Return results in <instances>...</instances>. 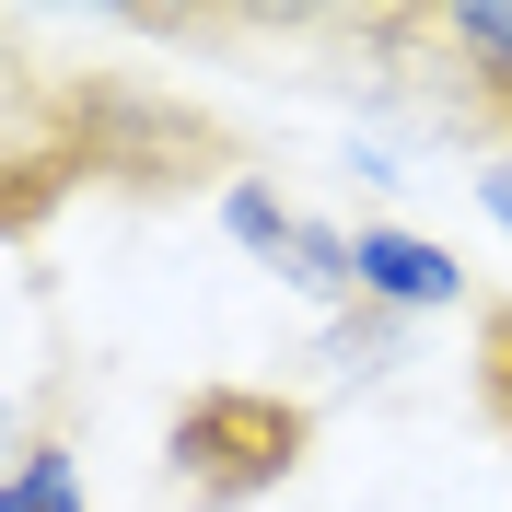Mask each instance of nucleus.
Masks as SVG:
<instances>
[{
    "label": "nucleus",
    "mask_w": 512,
    "mask_h": 512,
    "mask_svg": "<svg viewBox=\"0 0 512 512\" xmlns=\"http://www.w3.org/2000/svg\"><path fill=\"white\" fill-rule=\"evenodd\" d=\"M361 303L373 315H454L466 303V268H454V245H431V233L408 222H361Z\"/></svg>",
    "instance_id": "f03ea898"
},
{
    "label": "nucleus",
    "mask_w": 512,
    "mask_h": 512,
    "mask_svg": "<svg viewBox=\"0 0 512 512\" xmlns=\"http://www.w3.org/2000/svg\"><path fill=\"white\" fill-rule=\"evenodd\" d=\"M0 512H82V454L70 443H24L12 478H0Z\"/></svg>",
    "instance_id": "39448f33"
},
{
    "label": "nucleus",
    "mask_w": 512,
    "mask_h": 512,
    "mask_svg": "<svg viewBox=\"0 0 512 512\" xmlns=\"http://www.w3.org/2000/svg\"><path fill=\"white\" fill-rule=\"evenodd\" d=\"M478 210L512 233V152H489V163H478Z\"/></svg>",
    "instance_id": "6e6552de"
},
{
    "label": "nucleus",
    "mask_w": 512,
    "mask_h": 512,
    "mask_svg": "<svg viewBox=\"0 0 512 512\" xmlns=\"http://www.w3.org/2000/svg\"><path fill=\"white\" fill-rule=\"evenodd\" d=\"M478 396H489V419L512 443V303H478Z\"/></svg>",
    "instance_id": "423d86ee"
},
{
    "label": "nucleus",
    "mask_w": 512,
    "mask_h": 512,
    "mask_svg": "<svg viewBox=\"0 0 512 512\" xmlns=\"http://www.w3.org/2000/svg\"><path fill=\"white\" fill-rule=\"evenodd\" d=\"M222 233H233L245 256H268V268H291V245H303V210H291L268 175H233V187H222Z\"/></svg>",
    "instance_id": "20e7f679"
},
{
    "label": "nucleus",
    "mask_w": 512,
    "mask_h": 512,
    "mask_svg": "<svg viewBox=\"0 0 512 512\" xmlns=\"http://www.w3.org/2000/svg\"><path fill=\"white\" fill-rule=\"evenodd\" d=\"M443 47L478 70V105L512 117V0H454L443 12Z\"/></svg>",
    "instance_id": "7ed1b4c3"
},
{
    "label": "nucleus",
    "mask_w": 512,
    "mask_h": 512,
    "mask_svg": "<svg viewBox=\"0 0 512 512\" xmlns=\"http://www.w3.org/2000/svg\"><path fill=\"white\" fill-rule=\"evenodd\" d=\"M175 489L198 512H245L303 466V408L291 396H256V384H198L187 408H175Z\"/></svg>",
    "instance_id": "f257e3e1"
},
{
    "label": "nucleus",
    "mask_w": 512,
    "mask_h": 512,
    "mask_svg": "<svg viewBox=\"0 0 512 512\" xmlns=\"http://www.w3.org/2000/svg\"><path fill=\"white\" fill-rule=\"evenodd\" d=\"M326 361L384 373V361H396V315H373V303H361V315H338V326H326Z\"/></svg>",
    "instance_id": "0eeeda50"
}]
</instances>
